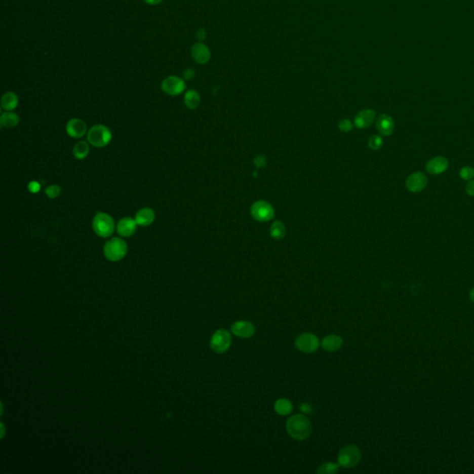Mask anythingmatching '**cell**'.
Listing matches in <instances>:
<instances>
[{"instance_id":"cell-1","label":"cell","mask_w":474,"mask_h":474,"mask_svg":"<svg viewBox=\"0 0 474 474\" xmlns=\"http://www.w3.org/2000/svg\"><path fill=\"white\" fill-rule=\"evenodd\" d=\"M286 426L288 434L299 441L307 439L312 431V424L305 415H293L286 421Z\"/></svg>"},{"instance_id":"cell-2","label":"cell","mask_w":474,"mask_h":474,"mask_svg":"<svg viewBox=\"0 0 474 474\" xmlns=\"http://www.w3.org/2000/svg\"><path fill=\"white\" fill-rule=\"evenodd\" d=\"M93 230L99 237L108 238L113 234L116 229L113 218L105 212H98L93 219Z\"/></svg>"},{"instance_id":"cell-3","label":"cell","mask_w":474,"mask_h":474,"mask_svg":"<svg viewBox=\"0 0 474 474\" xmlns=\"http://www.w3.org/2000/svg\"><path fill=\"white\" fill-rule=\"evenodd\" d=\"M103 251L107 259L116 262L122 260L126 256L128 247L124 239L120 237H113L106 242Z\"/></svg>"},{"instance_id":"cell-4","label":"cell","mask_w":474,"mask_h":474,"mask_svg":"<svg viewBox=\"0 0 474 474\" xmlns=\"http://www.w3.org/2000/svg\"><path fill=\"white\" fill-rule=\"evenodd\" d=\"M111 139V131L103 124L95 125L87 132V141L90 145L95 147H104L108 146Z\"/></svg>"},{"instance_id":"cell-5","label":"cell","mask_w":474,"mask_h":474,"mask_svg":"<svg viewBox=\"0 0 474 474\" xmlns=\"http://www.w3.org/2000/svg\"><path fill=\"white\" fill-rule=\"evenodd\" d=\"M361 459V449L355 445H347L338 453V464L343 468H353L360 463Z\"/></svg>"},{"instance_id":"cell-6","label":"cell","mask_w":474,"mask_h":474,"mask_svg":"<svg viewBox=\"0 0 474 474\" xmlns=\"http://www.w3.org/2000/svg\"><path fill=\"white\" fill-rule=\"evenodd\" d=\"M231 345H232V335L224 329L218 330L210 339L211 349L218 354L226 352L230 348Z\"/></svg>"},{"instance_id":"cell-7","label":"cell","mask_w":474,"mask_h":474,"mask_svg":"<svg viewBox=\"0 0 474 474\" xmlns=\"http://www.w3.org/2000/svg\"><path fill=\"white\" fill-rule=\"evenodd\" d=\"M295 345L298 350L304 353H313L317 350L320 346V341L315 334L311 333H305L299 335L296 341Z\"/></svg>"},{"instance_id":"cell-8","label":"cell","mask_w":474,"mask_h":474,"mask_svg":"<svg viewBox=\"0 0 474 474\" xmlns=\"http://www.w3.org/2000/svg\"><path fill=\"white\" fill-rule=\"evenodd\" d=\"M251 214L254 219L259 221H268L274 216V210L270 204L266 201H258L251 208Z\"/></svg>"},{"instance_id":"cell-9","label":"cell","mask_w":474,"mask_h":474,"mask_svg":"<svg viewBox=\"0 0 474 474\" xmlns=\"http://www.w3.org/2000/svg\"><path fill=\"white\" fill-rule=\"evenodd\" d=\"M162 90L169 96H178L185 89L184 80L177 76H170L162 84Z\"/></svg>"},{"instance_id":"cell-10","label":"cell","mask_w":474,"mask_h":474,"mask_svg":"<svg viewBox=\"0 0 474 474\" xmlns=\"http://www.w3.org/2000/svg\"><path fill=\"white\" fill-rule=\"evenodd\" d=\"M428 184V178L424 173L415 172L406 180V187L412 193H419L425 189Z\"/></svg>"},{"instance_id":"cell-11","label":"cell","mask_w":474,"mask_h":474,"mask_svg":"<svg viewBox=\"0 0 474 474\" xmlns=\"http://www.w3.org/2000/svg\"><path fill=\"white\" fill-rule=\"evenodd\" d=\"M66 132L71 138L79 139L87 134V124L81 118H71L67 123Z\"/></svg>"},{"instance_id":"cell-12","label":"cell","mask_w":474,"mask_h":474,"mask_svg":"<svg viewBox=\"0 0 474 474\" xmlns=\"http://www.w3.org/2000/svg\"><path fill=\"white\" fill-rule=\"evenodd\" d=\"M191 56L196 63L206 64L210 61L211 52L206 45L202 42H198L191 49Z\"/></svg>"},{"instance_id":"cell-13","label":"cell","mask_w":474,"mask_h":474,"mask_svg":"<svg viewBox=\"0 0 474 474\" xmlns=\"http://www.w3.org/2000/svg\"><path fill=\"white\" fill-rule=\"evenodd\" d=\"M137 222L135 221V219H133L131 217H124L122 220L118 221L117 225H116V231L118 233V235L123 237H130L135 234L137 229Z\"/></svg>"},{"instance_id":"cell-14","label":"cell","mask_w":474,"mask_h":474,"mask_svg":"<svg viewBox=\"0 0 474 474\" xmlns=\"http://www.w3.org/2000/svg\"><path fill=\"white\" fill-rule=\"evenodd\" d=\"M449 163L444 156H434L426 163L425 169L427 173L432 175H439L445 173L448 169Z\"/></svg>"},{"instance_id":"cell-15","label":"cell","mask_w":474,"mask_h":474,"mask_svg":"<svg viewBox=\"0 0 474 474\" xmlns=\"http://www.w3.org/2000/svg\"><path fill=\"white\" fill-rule=\"evenodd\" d=\"M231 330H232V334L236 335L238 337L249 338V337L253 336L256 328H255L254 324H251L250 322L240 321V322H236V323L232 324Z\"/></svg>"},{"instance_id":"cell-16","label":"cell","mask_w":474,"mask_h":474,"mask_svg":"<svg viewBox=\"0 0 474 474\" xmlns=\"http://www.w3.org/2000/svg\"><path fill=\"white\" fill-rule=\"evenodd\" d=\"M376 127L381 135L389 136L393 134L394 129L393 120L387 114H382L376 120Z\"/></svg>"},{"instance_id":"cell-17","label":"cell","mask_w":474,"mask_h":474,"mask_svg":"<svg viewBox=\"0 0 474 474\" xmlns=\"http://www.w3.org/2000/svg\"><path fill=\"white\" fill-rule=\"evenodd\" d=\"M155 212L150 208H143L137 211L135 215V221L139 226H149L155 221Z\"/></svg>"},{"instance_id":"cell-18","label":"cell","mask_w":474,"mask_h":474,"mask_svg":"<svg viewBox=\"0 0 474 474\" xmlns=\"http://www.w3.org/2000/svg\"><path fill=\"white\" fill-rule=\"evenodd\" d=\"M376 113L372 109H365L362 110L360 113L356 116L355 124L358 128H366L370 125H372V123L374 122Z\"/></svg>"},{"instance_id":"cell-19","label":"cell","mask_w":474,"mask_h":474,"mask_svg":"<svg viewBox=\"0 0 474 474\" xmlns=\"http://www.w3.org/2000/svg\"><path fill=\"white\" fill-rule=\"evenodd\" d=\"M343 343H344V340L341 336L335 335V334H331V335H328V336H326L325 338H324L323 342H322V346L328 352H334V351H337L341 348V346L343 345Z\"/></svg>"},{"instance_id":"cell-20","label":"cell","mask_w":474,"mask_h":474,"mask_svg":"<svg viewBox=\"0 0 474 474\" xmlns=\"http://www.w3.org/2000/svg\"><path fill=\"white\" fill-rule=\"evenodd\" d=\"M19 99L16 94L13 92H8L1 98V107L6 111H11L17 108Z\"/></svg>"},{"instance_id":"cell-21","label":"cell","mask_w":474,"mask_h":474,"mask_svg":"<svg viewBox=\"0 0 474 474\" xmlns=\"http://www.w3.org/2000/svg\"><path fill=\"white\" fill-rule=\"evenodd\" d=\"M20 123V118L17 114L7 111L1 115L0 124L5 128H14Z\"/></svg>"},{"instance_id":"cell-22","label":"cell","mask_w":474,"mask_h":474,"mask_svg":"<svg viewBox=\"0 0 474 474\" xmlns=\"http://www.w3.org/2000/svg\"><path fill=\"white\" fill-rule=\"evenodd\" d=\"M184 104L190 109H195L200 106V94L193 89L188 90L185 93V96H184Z\"/></svg>"},{"instance_id":"cell-23","label":"cell","mask_w":474,"mask_h":474,"mask_svg":"<svg viewBox=\"0 0 474 474\" xmlns=\"http://www.w3.org/2000/svg\"><path fill=\"white\" fill-rule=\"evenodd\" d=\"M89 152H90V146H89V144L86 141L78 142L73 147V149H72L73 156H75L77 160L86 159L88 156Z\"/></svg>"},{"instance_id":"cell-24","label":"cell","mask_w":474,"mask_h":474,"mask_svg":"<svg viewBox=\"0 0 474 474\" xmlns=\"http://www.w3.org/2000/svg\"><path fill=\"white\" fill-rule=\"evenodd\" d=\"M274 410L278 414L286 416V415L291 413L292 410H293V405L288 399H278L275 402Z\"/></svg>"},{"instance_id":"cell-25","label":"cell","mask_w":474,"mask_h":474,"mask_svg":"<svg viewBox=\"0 0 474 474\" xmlns=\"http://www.w3.org/2000/svg\"><path fill=\"white\" fill-rule=\"evenodd\" d=\"M270 234L275 239H282L286 234V228L281 221H275L270 227Z\"/></svg>"},{"instance_id":"cell-26","label":"cell","mask_w":474,"mask_h":474,"mask_svg":"<svg viewBox=\"0 0 474 474\" xmlns=\"http://www.w3.org/2000/svg\"><path fill=\"white\" fill-rule=\"evenodd\" d=\"M339 469V464L334 462H326L319 467L317 472L321 474H334Z\"/></svg>"},{"instance_id":"cell-27","label":"cell","mask_w":474,"mask_h":474,"mask_svg":"<svg viewBox=\"0 0 474 474\" xmlns=\"http://www.w3.org/2000/svg\"><path fill=\"white\" fill-rule=\"evenodd\" d=\"M61 192V188L57 184L49 185L47 188L45 189V193L49 196L50 200H54L59 196V194Z\"/></svg>"},{"instance_id":"cell-28","label":"cell","mask_w":474,"mask_h":474,"mask_svg":"<svg viewBox=\"0 0 474 474\" xmlns=\"http://www.w3.org/2000/svg\"><path fill=\"white\" fill-rule=\"evenodd\" d=\"M383 138L380 135H372L369 139V146L372 150H378L383 146Z\"/></svg>"},{"instance_id":"cell-29","label":"cell","mask_w":474,"mask_h":474,"mask_svg":"<svg viewBox=\"0 0 474 474\" xmlns=\"http://www.w3.org/2000/svg\"><path fill=\"white\" fill-rule=\"evenodd\" d=\"M459 176L464 181H469L474 178V168L465 166L459 171Z\"/></svg>"},{"instance_id":"cell-30","label":"cell","mask_w":474,"mask_h":474,"mask_svg":"<svg viewBox=\"0 0 474 474\" xmlns=\"http://www.w3.org/2000/svg\"><path fill=\"white\" fill-rule=\"evenodd\" d=\"M28 190L32 194H36L41 190V184L36 181H32L28 183Z\"/></svg>"},{"instance_id":"cell-31","label":"cell","mask_w":474,"mask_h":474,"mask_svg":"<svg viewBox=\"0 0 474 474\" xmlns=\"http://www.w3.org/2000/svg\"><path fill=\"white\" fill-rule=\"evenodd\" d=\"M338 126H339V129L343 131V132H349L350 130H352V124H351L350 121H348V120L340 121Z\"/></svg>"},{"instance_id":"cell-32","label":"cell","mask_w":474,"mask_h":474,"mask_svg":"<svg viewBox=\"0 0 474 474\" xmlns=\"http://www.w3.org/2000/svg\"><path fill=\"white\" fill-rule=\"evenodd\" d=\"M466 193L469 194V196H474V178L468 181L466 184Z\"/></svg>"},{"instance_id":"cell-33","label":"cell","mask_w":474,"mask_h":474,"mask_svg":"<svg viewBox=\"0 0 474 474\" xmlns=\"http://www.w3.org/2000/svg\"><path fill=\"white\" fill-rule=\"evenodd\" d=\"M255 164L259 168L264 167L266 164V159L263 156H258L255 159Z\"/></svg>"},{"instance_id":"cell-34","label":"cell","mask_w":474,"mask_h":474,"mask_svg":"<svg viewBox=\"0 0 474 474\" xmlns=\"http://www.w3.org/2000/svg\"><path fill=\"white\" fill-rule=\"evenodd\" d=\"M194 76V70L193 69H186L183 71V78L184 80H191Z\"/></svg>"},{"instance_id":"cell-35","label":"cell","mask_w":474,"mask_h":474,"mask_svg":"<svg viewBox=\"0 0 474 474\" xmlns=\"http://www.w3.org/2000/svg\"><path fill=\"white\" fill-rule=\"evenodd\" d=\"M206 36H207V32H206L205 29H203V28L199 29V31L196 32V37L199 39V41L202 42L203 40H205Z\"/></svg>"},{"instance_id":"cell-36","label":"cell","mask_w":474,"mask_h":474,"mask_svg":"<svg viewBox=\"0 0 474 474\" xmlns=\"http://www.w3.org/2000/svg\"><path fill=\"white\" fill-rule=\"evenodd\" d=\"M144 1L149 5H157L162 2V0H144Z\"/></svg>"},{"instance_id":"cell-37","label":"cell","mask_w":474,"mask_h":474,"mask_svg":"<svg viewBox=\"0 0 474 474\" xmlns=\"http://www.w3.org/2000/svg\"><path fill=\"white\" fill-rule=\"evenodd\" d=\"M469 299L474 303V287H472L471 290L469 291Z\"/></svg>"}]
</instances>
